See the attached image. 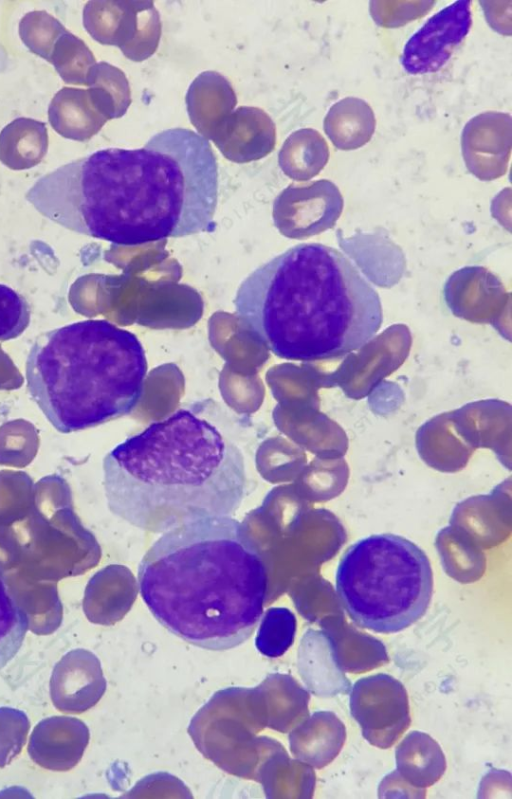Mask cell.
I'll return each instance as SVG.
<instances>
[{
  "instance_id": "obj_1",
  "label": "cell",
  "mask_w": 512,
  "mask_h": 799,
  "mask_svg": "<svg viewBox=\"0 0 512 799\" xmlns=\"http://www.w3.org/2000/svg\"><path fill=\"white\" fill-rule=\"evenodd\" d=\"M26 199L49 220L114 245L215 228L218 164L208 140L169 128L137 149L106 148L38 179Z\"/></svg>"
},
{
  "instance_id": "obj_2",
  "label": "cell",
  "mask_w": 512,
  "mask_h": 799,
  "mask_svg": "<svg viewBox=\"0 0 512 799\" xmlns=\"http://www.w3.org/2000/svg\"><path fill=\"white\" fill-rule=\"evenodd\" d=\"M234 424L226 407L201 399L119 443L102 465L109 511L155 534L234 516L247 486L244 455L230 435Z\"/></svg>"
},
{
  "instance_id": "obj_3",
  "label": "cell",
  "mask_w": 512,
  "mask_h": 799,
  "mask_svg": "<svg viewBox=\"0 0 512 799\" xmlns=\"http://www.w3.org/2000/svg\"><path fill=\"white\" fill-rule=\"evenodd\" d=\"M155 619L203 649L222 651L256 629L267 595L264 561L233 516L197 520L160 534L138 566Z\"/></svg>"
},
{
  "instance_id": "obj_4",
  "label": "cell",
  "mask_w": 512,
  "mask_h": 799,
  "mask_svg": "<svg viewBox=\"0 0 512 799\" xmlns=\"http://www.w3.org/2000/svg\"><path fill=\"white\" fill-rule=\"evenodd\" d=\"M240 324L275 356L330 360L364 347L383 321L380 297L340 250L300 243L253 270L233 299Z\"/></svg>"
},
{
  "instance_id": "obj_5",
  "label": "cell",
  "mask_w": 512,
  "mask_h": 799,
  "mask_svg": "<svg viewBox=\"0 0 512 799\" xmlns=\"http://www.w3.org/2000/svg\"><path fill=\"white\" fill-rule=\"evenodd\" d=\"M147 370L134 333L87 319L40 334L28 352L25 376L38 408L67 434L129 414L143 394Z\"/></svg>"
},
{
  "instance_id": "obj_6",
  "label": "cell",
  "mask_w": 512,
  "mask_h": 799,
  "mask_svg": "<svg viewBox=\"0 0 512 799\" xmlns=\"http://www.w3.org/2000/svg\"><path fill=\"white\" fill-rule=\"evenodd\" d=\"M338 598L360 627L396 633L426 613L433 573L426 553L405 537H363L342 555L335 573Z\"/></svg>"
},
{
  "instance_id": "obj_7",
  "label": "cell",
  "mask_w": 512,
  "mask_h": 799,
  "mask_svg": "<svg viewBox=\"0 0 512 799\" xmlns=\"http://www.w3.org/2000/svg\"><path fill=\"white\" fill-rule=\"evenodd\" d=\"M82 20L95 41L118 47L134 62L151 57L162 34L160 14L151 0L88 1Z\"/></svg>"
},
{
  "instance_id": "obj_8",
  "label": "cell",
  "mask_w": 512,
  "mask_h": 799,
  "mask_svg": "<svg viewBox=\"0 0 512 799\" xmlns=\"http://www.w3.org/2000/svg\"><path fill=\"white\" fill-rule=\"evenodd\" d=\"M350 711L364 738L380 748L390 747L410 723L406 690L387 674L357 680L350 689Z\"/></svg>"
},
{
  "instance_id": "obj_9",
  "label": "cell",
  "mask_w": 512,
  "mask_h": 799,
  "mask_svg": "<svg viewBox=\"0 0 512 799\" xmlns=\"http://www.w3.org/2000/svg\"><path fill=\"white\" fill-rule=\"evenodd\" d=\"M471 2L459 0L430 17L407 41L401 63L412 75L439 70L467 36Z\"/></svg>"
},
{
  "instance_id": "obj_10",
  "label": "cell",
  "mask_w": 512,
  "mask_h": 799,
  "mask_svg": "<svg viewBox=\"0 0 512 799\" xmlns=\"http://www.w3.org/2000/svg\"><path fill=\"white\" fill-rule=\"evenodd\" d=\"M343 210V197L330 180L290 185L276 198L274 217L278 226L305 237L332 228Z\"/></svg>"
},
{
  "instance_id": "obj_11",
  "label": "cell",
  "mask_w": 512,
  "mask_h": 799,
  "mask_svg": "<svg viewBox=\"0 0 512 799\" xmlns=\"http://www.w3.org/2000/svg\"><path fill=\"white\" fill-rule=\"evenodd\" d=\"M512 145V118L508 113L478 114L464 126L461 150L468 171L482 181L502 177L508 169Z\"/></svg>"
},
{
  "instance_id": "obj_12",
  "label": "cell",
  "mask_w": 512,
  "mask_h": 799,
  "mask_svg": "<svg viewBox=\"0 0 512 799\" xmlns=\"http://www.w3.org/2000/svg\"><path fill=\"white\" fill-rule=\"evenodd\" d=\"M105 690L101 663L86 649L69 651L53 668L50 696L54 706L62 712L82 713L92 708Z\"/></svg>"
},
{
  "instance_id": "obj_13",
  "label": "cell",
  "mask_w": 512,
  "mask_h": 799,
  "mask_svg": "<svg viewBox=\"0 0 512 799\" xmlns=\"http://www.w3.org/2000/svg\"><path fill=\"white\" fill-rule=\"evenodd\" d=\"M212 141L229 161L248 163L269 155L276 144V126L261 108L234 109L214 134Z\"/></svg>"
},
{
  "instance_id": "obj_14",
  "label": "cell",
  "mask_w": 512,
  "mask_h": 799,
  "mask_svg": "<svg viewBox=\"0 0 512 799\" xmlns=\"http://www.w3.org/2000/svg\"><path fill=\"white\" fill-rule=\"evenodd\" d=\"M297 667L309 692L331 698L347 694L352 687L345 675L333 635L327 631L308 629L298 648Z\"/></svg>"
},
{
  "instance_id": "obj_15",
  "label": "cell",
  "mask_w": 512,
  "mask_h": 799,
  "mask_svg": "<svg viewBox=\"0 0 512 799\" xmlns=\"http://www.w3.org/2000/svg\"><path fill=\"white\" fill-rule=\"evenodd\" d=\"M89 740L87 726L76 718L51 717L34 729L30 757L47 769L65 770L81 758Z\"/></svg>"
},
{
  "instance_id": "obj_16",
  "label": "cell",
  "mask_w": 512,
  "mask_h": 799,
  "mask_svg": "<svg viewBox=\"0 0 512 799\" xmlns=\"http://www.w3.org/2000/svg\"><path fill=\"white\" fill-rule=\"evenodd\" d=\"M185 103L190 122L198 134L212 140L234 110L237 97L226 77L216 71H204L190 84Z\"/></svg>"
},
{
  "instance_id": "obj_17",
  "label": "cell",
  "mask_w": 512,
  "mask_h": 799,
  "mask_svg": "<svg viewBox=\"0 0 512 799\" xmlns=\"http://www.w3.org/2000/svg\"><path fill=\"white\" fill-rule=\"evenodd\" d=\"M346 739L345 725L332 711H315L291 730L290 750L301 763L321 769L341 751Z\"/></svg>"
},
{
  "instance_id": "obj_18",
  "label": "cell",
  "mask_w": 512,
  "mask_h": 799,
  "mask_svg": "<svg viewBox=\"0 0 512 799\" xmlns=\"http://www.w3.org/2000/svg\"><path fill=\"white\" fill-rule=\"evenodd\" d=\"M255 692L265 725L288 732L308 717L309 693L289 675H269Z\"/></svg>"
},
{
  "instance_id": "obj_19",
  "label": "cell",
  "mask_w": 512,
  "mask_h": 799,
  "mask_svg": "<svg viewBox=\"0 0 512 799\" xmlns=\"http://www.w3.org/2000/svg\"><path fill=\"white\" fill-rule=\"evenodd\" d=\"M51 127L62 137L86 141L96 135L108 119L94 104L88 89L63 87L48 107Z\"/></svg>"
},
{
  "instance_id": "obj_20",
  "label": "cell",
  "mask_w": 512,
  "mask_h": 799,
  "mask_svg": "<svg viewBox=\"0 0 512 799\" xmlns=\"http://www.w3.org/2000/svg\"><path fill=\"white\" fill-rule=\"evenodd\" d=\"M396 774L414 788H426L437 782L446 769L439 744L427 733L412 731L395 751Z\"/></svg>"
},
{
  "instance_id": "obj_21",
  "label": "cell",
  "mask_w": 512,
  "mask_h": 799,
  "mask_svg": "<svg viewBox=\"0 0 512 799\" xmlns=\"http://www.w3.org/2000/svg\"><path fill=\"white\" fill-rule=\"evenodd\" d=\"M323 127L332 144L340 150H355L367 144L376 127L375 115L363 99L347 97L328 110Z\"/></svg>"
},
{
  "instance_id": "obj_22",
  "label": "cell",
  "mask_w": 512,
  "mask_h": 799,
  "mask_svg": "<svg viewBox=\"0 0 512 799\" xmlns=\"http://www.w3.org/2000/svg\"><path fill=\"white\" fill-rule=\"evenodd\" d=\"M48 142L45 123L16 118L0 132V161L11 170L33 168L45 157Z\"/></svg>"
},
{
  "instance_id": "obj_23",
  "label": "cell",
  "mask_w": 512,
  "mask_h": 799,
  "mask_svg": "<svg viewBox=\"0 0 512 799\" xmlns=\"http://www.w3.org/2000/svg\"><path fill=\"white\" fill-rule=\"evenodd\" d=\"M329 156L324 137L315 129L302 128L286 138L278 154V164L289 178L307 181L323 170Z\"/></svg>"
},
{
  "instance_id": "obj_24",
  "label": "cell",
  "mask_w": 512,
  "mask_h": 799,
  "mask_svg": "<svg viewBox=\"0 0 512 799\" xmlns=\"http://www.w3.org/2000/svg\"><path fill=\"white\" fill-rule=\"evenodd\" d=\"M88 91L98 110L108 119L122 117L131 104V90L125 73L101 61L96 63L87 81Z\"/></svg>"
},
{
  "instance_id": "obj_25",
  "label": "cell",
  "mask_w": 512,
  "mask_h": 799,
  "mask_svg": "<svg viewBox=\"0 0 512 799\" xmlns=\"http://www.w3.org/2000/svg\"><path fill=\"white\" fill-rule=\"evenodd\" d=\"M28 626V616L10 591L0 563V670L19 652Z\"/></svg>"
},
{
  "instance_id": "obj_26",
  "label": "cell",
  "mask_w": 512,
  "mask_h": 799,
  "mask_svg": "<svg viewBox=\"0 0 512 799\" xmlns=\"http://www.w3.org/2000/svg\"><path fill=\"white\" fill-rule=\"evenodd\" d=\"M50 63L65 83L87 86L96 60L86 43L67 31L56 42Z\"/></svg>"
},
{
  "instance_id": "obj_27",
  "label": "cell",
  "mask_w": 512,
  "mask_h": 799,
  "mask_svg": "<svg viewBox=\"0 0 512 799\" xmlns=\"http://www.w3.org/2000/svg\"><path fill=\"white\" fill-rule=\"evenodd\" d=\"M296 617L285 607L269 608L260 619L255 646L264 656H282L293 644L296 634Z\"/></svg>"
},
{
  "instance_id": "obj_28",
  "label": "cell",
  "mask_w": 512,
  "mask_h": 799,
  "mask_svg": "<svg viewBox=\"0 0 512 799\" xmlns=\"http://www.w3.org/2000/svg\"><path fill=\"white\" fill-rule=\"evenodd\" d=\"M18 31L30 52L50 62L56 42L68 30L46 11L35 10L21 18Z\"/></svg>"
},
{
  "instance_id": "obj_29",
  "label": "cell",
  "mask_w": 512,
  "mask_h": 799,
  "mask_svg": "<svg viewBox=\"0 0 512 799\" xmlns=\"http://www.w3.org/2000/svg\"><path fill=\"white\" fill-rule=\"evenodd\" d=\"M31 308L26 298L0 283V341L19 337L29 326Z\"/></svg>"
},
{
  "instance_id": "obj_30",
  "label": "cell",
  "mask_w": 512,
  "mask_h": 799,
  "mask_svg": "<svg viewBox=\"0 0 512 799\" xmlns=\"http://www.w3.org/2000/svg\"><path fill=\"white\" fill-rule=\"evenodd\" d=\"M28 730L29 721L23 711L0 708V767H4L20 753Z\"/></svg>"
},
{
  "instance_id": "obj_31",
  "label": "cell",
  "mask_w": 512,
  "mask_h": 799,
  "mask_svg": "<svg viewBox=\"0 0 512 799\" xmlns=\"http://www.w3.org/2000/svg\"><path fill=\"white\" fill-rule=\"evenodd\" d=\"M433 4L430 1H372L370 13L374 21L382 27H399L427 13Z\"/></svg>"
}]
</instances>
